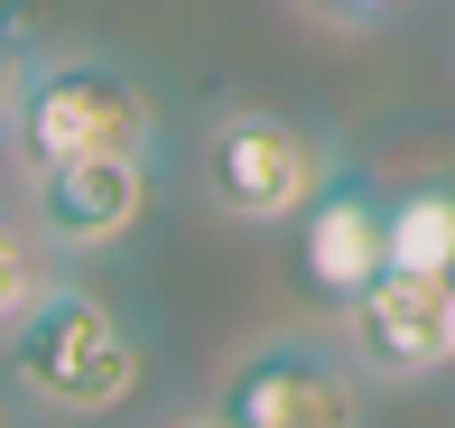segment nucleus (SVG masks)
Wrapping results in <instances>:
<instances>
[{"label": "nucleus", "mask_w": 455, "mask_h": 428, "mask_svg": "<svg viewBox=\"0 0 455 428\" xmlns=\"http://www.w3.org/2000/svg\"><path fill=\"white\" fill-rule=\"evenodd\" d=\"M0 373L47 419H112V410H131L140 382H149V344H140V326L121 317L112 298L56 279V289L0 335Z\"/></svg>", "instance_id": "obj_1"}, {"label": "nucleus", "mask_w": 455, "mask_h": 428, "mask_svg": "<svg viewBox=\"0 0 455 428\" xmlns=\"http://www.w3.org/2000/svg\"><path fill=\"white\" fill-rule=\"evenodd\" d=\"M335 140L307 131L288 112H260V103H233L204 121V149H196V187L214 214L233 223H298V206L335 177Z\"/></svg>", "instance_id": "obj_2"}, {"label": "nucleus", "mask_w": 455, "mask_h": 428, "mask_svg": "<svg viewBox=\"0 0 455 428\" xmlns=\"http://www.w3.org/2000/svg\"><path fill=\"white\" fill-rule=\"evenodd\" d=\"M19 168H47V158H102V149H140L158 158V93L140 85L112 56H37V85L19 103L10 131Z\"/></svg>", "instance_id": "obj_3"}, {"label": "nucleus", "mask_w": 455, "mask_h": 428, "mask_svg": "<svg viewBox=\"0 0 455 428\" xmlns=\"http://www.w3.org/2000/svg\"><path fill=\"white\" fill-rule=\"evenodd\" d=\"M214 410L242 428H363L371 400L344 335H260L251 354H233Z\"/></svg>", "instance_id": "obj_4"}, {"label": "nucleus", "mask_w": 455, "mask_h": 428, "mask_svg": "<svg viewBox=\"0 0 455 428\" xmlns=\"http://www.w3.org/2000/svg\"><path fill=\"white\" fill-rule=\"evenodd\" d=\"M344 354L363 363V382H427L455 363V289L446 271H371L354 298L335 308Z\"/></svg>", "instance_id": "obj_5"}, {"label": "nucleus", "mask_w": 455, "mask_h": 428, "mask_svg": "<svg viewBox=\"0 0 455 428\" xmlns=\"http://www.w3.org/2000/svg\"><path fill=\"white\" fill-rule=\"evenodd\" d=\"M149 187H158V158H140V149L47 158V168H28V214L56 252H112V242L140 233Z\"/></svg>", "instance_id": "obj_6"}, {"label": "nucleus", "mask_w": 455, "mask_h": 428, "mask_svg": "<svg viewBox=\"0 0 455 428\" xmlns=\"http://www.w3.org/2000/svg\"><path fill=\"white\" fill-rule=\"evenodd\" d=\"M371 271H390V196L371 187L363 168H335L298 206V279L325 308H344Z\"/></svg>", "instance_id": "obj_7"}, {"label": "nucleus", "mask_w": 455, "mask_h": 428, "mask_svg": "<svg viewBox=\"0 0 455 428\" xmlns=\"http://www.w3.org/2000/svg\"><path fill=\"white\" fill-rule=\"evenodd\" d=\"M56 261H66V252L37 233V214L0 196V335H10V326L28 317L47 289H56Z\"/></svg>", "instance_id": "obj_8"}, {"label": "nucleus", "mask_w": 455, "mask_h": 428, "mask_svg": "<svg viewBox=\"0 0 455 428\" xmlns=\"http://www.w3.org/2000/svg\"><path fill=\"white\" fill-rule=\"evenodd\" d=\"M390 261L400 271H446L455 261V177H427V187L390 196Z\"/></svg>", "instance_id": "obj_9"}, {"label": "nucleus", "mask_w": 455, "mask_h": 428, "mask_svg": "<svg viewBox=\"0 0 455 428\" xmlns=\"http://www.w3.org/2000/svg\"><path fill=\"white\" fill-rule=\"evenodd\" d=\"M28 85H37V47H28V28H0V140L19 131V103H28Z\"/></svg>", "instance_id": "obj_10"}, {"label": "nucleus", "mask_w": 455, "mask_h": 428, "mask_svg": "<svg viewBox=\"0 0 455 428\" xmlns=\"http://www.w3.org/2000/svg\"><path fill=\"white\" fill-rule=\"evenodd\" d=\"M298 10H316L325 28H371V19H390L400 0H298Z\"/></svg>", "instance_id": "obj_11"}, {"label": "nucleus", "mask_w": 455, "mask_h": 428, "mask_svg": "<svg viewBox=\"0 0 455 428\" xmlns=\"http://www.w3.org/2000/svg\"><path fill=\"white\" fill-rule=\"evenodd\" d=\"M158 428H242V419H223V410H186V419H158Z\"/></svg>", "instance_id": "obj_12"}, {"label": "nucleus", "mask_w": 455, "mask_h": 428, "mask_svg": "<svg viewBox=\"0 0 455 428\" xmlns=\"http://www.w3.org/2000/svg\"><path fill=\"white\" fill-rule=\"evenodd\" d=\"M446 289H455V261H446Z\"/></svg>", "instance_id": "obj_13"}, {"label": "nucleus", "mask_w": 455, "mask_h": 428, "mask_svg": "<svg viewBox=\"0 0 455 428\" xmlns=\"http://www.w3.org/2000/svg\"><path fill=\"white\" fill-rule=\"evenodd\" d=\"M0 10H10V0H0Z\"/></svg>", "instance_id": "obj_14"}, {"label": "nucleus", "mask_w": 455, "mask_h": 428, "mask_svg": "<svg viewBox=\"0 0 455 428\" xmlns=\"http://www.w3.org/2000/svg\"><path fill=\"white\" fill-rule=\"evenodd\" d=\"M0 428H10V419H0Z\"/></svg>", "instance_id": "obj_15"}]
</instances>
